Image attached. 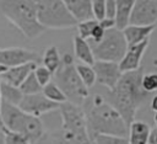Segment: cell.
<instances>
[{"label": "cell", "instance_id": "6da1fadb", "mask_svg": "<svg viewBox=\"0 0 157 144\" xmlns=\"http://www.w3.org/2000/svg\"><path fill=\"white\" fill-rule=\"evenodd\" d=\"M142 75L141 68L135 71L123 73L115 87L109 91L108 102L119 112L128 126L135 121L137 110L150 97V94L141 86Z\"/></svg>", "mask_w": 157, "mask_h": 144}, {"label": "cell", "instance_id": "7a4b0ae2", "mask_svg": "<svg viewBox=\"0 0 157 144\" xmlns=\"http://www.w3.org/2000/svg\"><path fill=\"white\" fill-rule=\"evenodd\" d=\"M61 128L54 133L43 134L39 144H92L87 130L85 111L72 102L59 105Z\"/></svg>", "mask_w": 157, "mask_h": 144}, {"label": "cell", "instance_id": "3957f363", "mask_svg": "<svg viewBox=\"0 0 157 144\" xmlns=\"http://www.w3.org/2000/svg\"><path fill=\"white\" fill-rule=\"evenodd\" d=\"M88 134L94 138L98 134L128 137L129 126L125 123L119 112L101 95L91 98L90 107L85 111Z\"/></svg>", "mask_w": 157, "mask_h": 144}, {"label": "cell", "instance_id": "277c9868", "mask_svg": "<svg viewBox=\"0 0 157 144\" xmlns=\"http://www.w3.org/2000/svg\"><path fill=\"white\" fill-rule=\"evenodd\" d=\"M0 10L27 38H36L45 31L38 21L36 7L31 0H0Z\"/></svg>", "mask_w": 157, "mask_h": 144}, {"label": "cell", "instance_id": "5b68a950", "mask_svg": "<svg viewBox=\"0 0 157 144\" xmlns=\"http://www.w3.org/2000/svg\"><path fill=\"white\" fill-rule=\"evenodd\" d=\"M1 119L6 130H12L23 134L28 138L31 144H36L44 134L43 123L38 117L26 113L18 106L2 101Z\"/></svg>", "mask_w": 157, "mask_h": 144}, {"label": "cell", "instance_id": "8992f818", "mask_svg": "<svg viewBox=\"0 0 157 144\" xmlns=\"http://www.w3.org/2000/svg\"><path fill=\"white\" fill-rule=\"evenodd\" d=\"M55 84L65 94L69 102L81 105L88 97V87L81 81L70 54H64L60 68L54 74Z\"/></svg>", "mask_w": 157, "mask_h": 144}, {"label": "cell", "instance_id": "52a82bcc", "mask_svg": "<svg viewBox=\"0 0 157 144\" xmlns=\"http://www.w3.org/2000/svg\"><path fill=\"white\" fill-rule=\"evenodd\" d=\"M36 7L39 23L47 30H63L77 25L61 0H31Z\"/></svg>", "mask_w": 157, "mask_h": 144}, {"label": "cell", "instance_id": "ba28073f", "mask_svg": "<svg viewBox=\"0 0 157 144\" xmlns=\"http://www.w3.org/2000/svg\"><path fill=\"white\" fill-rule=\"evenodd\" d=\"M90 43V42H88ZM96 60L119 63L128 48V43L123 31L115 28L105 31L103 38L98 43H90Z\"/></svg>", "mask_w": 157, "mask_h": 144}, {"label": "cell", "instance_id": "9c48e42d", "mask_svg": "<svg viewBox=\"0 0 157 144\" xmlns=\"http://www.w3.org/2000/svg\"><path fill=\"white\" fill-rule=\"evenodd\" d=\"M129 25L157 26V0H136Z\"/></svg>", "mask_w": 157, "mask_h": 144}, {"label": "cell", "instance_id": "30bf717a", "mask_svg": "<svg viewBox=\"0 0 157 144\" xmlns=\"http://www.w3.org/2000/svg\"><path fill=\"white\" fill-rule=\"evenodd\" d=\"M92 68L96 73V81L99 85L107 87L109 91L115 87L120 76L123 75L119 68V63L96 60Z\"/></svg>", "mask_w": 157, "mask_h": 144}, {"label": "cell", "instance_id": "8fae6325", "mask_svg": "<svg viewBox=\"0 0 157 144\" xmlns=\"http://www.w3.org/2000/svg\"><path fill=\"white\" fill-rule=\"evenodd\" d=\"M18 107L22 111H25L26 113L39 118V116H42L44 113L58 110L59 105L55 102H52L42 92H39V94H34V95H23Z\"/></svg>", "mask_w": 157, "mask_h": 144}, {"label": "cell", "instance_id": "7c38bea8", "mask_svg": "<svg viewBox=\"0 0 157 144\" xmlns=\"http://www.w3.org/2000/svg\"><path fill=\"white\" fill-rule=\"evenodd\" d=\"M37 59H38L37 53L25 48L12 47V48L0 49V64L6 66L7 69L26 64V63H31V62L36 63Z\"/></svg>", "mask_w": 157, "mask_h": 144}, {"label": "cell", "instance_id": "4fadbf2b", "mask_svg": "<svg viewBox=\"0 0 157 144\" xmlns=\"http://www.w3.org/2000/svg\"><path fill=\"white\" fill-rule=\"evenodd\" d=\"M148 42H150V39H146L141 43H137L134 46H128L123 59L119 62V68H120L121 73L135 71L141 68V60H142V57L148 47Z\"/></svg>", "mask_w": 157, "mask_h": 144}, {"label": "cell", "instance_id": "5bb4252c", "mask_svg": "<svg viewBox=\"0 0 157 144\" xmlns=\"http://www.w3.org/2000/svg\"><path fill=\"white\" fill-rule=\"evenodd\" d=\"M36 66H37V64L33 63V62H31V63H26V64H22V65L9 68L0 76V80L7 82L10 85H13V86H17L18 87L25 81V79L31 73H33V70H34Z\"/></svg>", "mask_w": 157, "mask_h": 144}, {"label": "cell", "instance_id": "9a60e30c", "mask_svg": "<svg viewBox=\"0 0 157 144\" xmlns=\"http://www.w3.org/2000/svg\"><path fill=\"white\" fill-rule=\"evenodd\" d=\"M61 1L77 23L81 21L93 18L91 0H61Z\"/></svg>", "mask_w": 157, "mask_h": 144}, {"label": "cell", "instance_id": "2e32d148", "mask_svg": "<svg viewBox=\"0 0 157 144\" xmlns=\"http://www.w3.org/2000/svg\"><path fill=\"white\" fill-rule=\"evenodd\" d=\"M157 26H137V25H128L123 30V34L128 46H134L141 43L146 39H150L151 33L155 31Z\"/></svg>", "mask_w": 157, "mask_h": 144}, {"label": "cell", "instance_id": "e0dca14e", "mask_svg": "<svg viewBox=\"0 0 157 144\" xmlns=\"http://www.w3.org/2000/svg\"><path fill=\"white\" fill-rule=\"evenodd\" d=\"M151 128L146 122L134 121L129 126V144H148Z\"/></svg>", "mask_w": 157, "mask_h": 144}, {"label": "cell", "instance_id": "ac0fdd59", "mask_svg": "<svg viewBox=\"0 0 157 144\" xmlns=\"http://www.w3.org/2000/svg\"><path fill=\"white\" fill-rule=\"evenodd\" d=\"M74 52H75V57L82 63V64H87V65H93L96 59L93 57L92 53V48L91 44L88 43V41L75 36L74 37Z\"/></svg>", "mask_w": 157, "mask_h": 144}, {"label": "cell", "instance_id": "d6986e66", "mask_svg": "<svg viewBox=\"0 0 157 144\" xmlns=\"http://www.w3.org/2000/svg\"><path fill=\"white\" fill-rule=\"evenodd\" d=\"M135 2L136 0H115V5H117L115 23L118 30L123 31L129 25V18Z\"/></svg>", "mask_w": 157, "mask_h": 144}, {"label": "cell", "instance_id": "ffe728a7", "mask_svg": "<svg viewBox=\"0 0 157 144\" xmlns=\"http://www.w3.org/2000/svg\"><path fill=\"white\" fill-rule=\"evenodd\" d=\"M0 92H1L2 101H6V102L15 105V106H18L22 97H23V94L21 92L20 87L10 85V84L1 81V80H0Z\"/></svg>", "mask_w": 157, "mask_h": 144}, {"label": "cell", "instance_id": "44dd1931", "mask_svg": "<svg viewBox=\"0 0 157 144\" xmlns=\"http://www.w3.org/2000/svg\"><path fill=\"white\" fill-rule=\"evenodd\" d=\"M43 65L53 73V75L55 74V71L60 68L61 65V58L59 54V49L56 48V46H50L45 49L44 54H43Z\"/></svg>", "mask_w": 157, "mask_h": 144}, {"label": "cell", "instance_id": "7402d4cb", "mask_svg": "<svg viewBox=\"0 0 157 144\" xmlns=\"http://www.w3.org/2000/svg\"><path fill=\"white\" fill-rule=\"evenodd\" d=\"M42 94H43L48 100H50L52 102H55V103H58V105L64 103V102L67 101L65 94L61 91V89H60L54 81H50L49 84H47L45 86H43Z\"/></svg>", "mask_w": 157, "mask_h": 144}, {"label": "cell", "instance_id": "603a6c76", "mask_svg": "<svg viewBox=\"0 0 157 144\" xmlns=\"http://www.w3.org/2000/svg\"><path fill=\"white\" fill-rule=\"evenodd\" d=\"M76 66V71L81 79V81L85 84L86 87H92L96 84V73L92 68V65H87V64H77Z\"/></svg>", "mask_w": 157, "mask_h": 144}, {"label": "cell", "instance_id": "cb8c5ba5", "mask_svg": "<svg viewBox=\"0 0 157 144\" xmlns=\"http://www.w3.org/2000/svg\"><path fill=\"white\" fill-rule=\"evenodd\" d=\"M18 87H20V90H21V92H22L23 95H34V94H39V92H42V89H43V87L39 85V82L37 81V79H36V76H34L33 73H31Z\"/></svg>", "mask_w": 157, "mask_h": 144}, {"label": "cell", "instance_id": "d4e9b609", "mask_svg": "<svg viewBox=\"0 0 157 144\" xmlns=\"http://www.w3.org/2000/svg\"><path fill=\"white\" fill-rule=\"evenodd\" d=\"M93 144H129L128 137H118V135H105L98 134L92 138Z\"/></svg>", "mask_w": 157, "mask_h": 144}, {"label": "cell", "instance_id": "484cf974", "mask_svg": "<svg viewBox=\"0 0 157 144\" xmlns=\"http://www.w3.org/2000/svg\"><path fill=\"white\" fill-rule=\"evenodd\" d=\"M98 21L92 18V20H86V21H81L78 22L76 26H77V31H78V37L88 41L91 38V34H92V31L93 28L97 26Z\"/></svg>", "mask_w": 157, "mask_h": 144}, {"label": "cell", "instance_id": "4316f807", "mask_svg": "<svg viewBox=\"0 0 157 144\" xmlns=\"http://www.w3.org/2000/svg\"><path fill=\"white\" fill-rule=\"evenodd\" d=\"M141 86L147 94L157 91V73H147L141 78Z\"/></svg>", "mask_w": 157, "mask_h": 144}, {"label": "cell", "instance_id": "83f0119b", "mask_svg": "<svg viewBox=\"0 0 157 144\" xmlns=\"http://www.w3.org/2000/svg\"><path fill=\"white\" fill-rule=\"evenodd\" d=\"M33 74L37 79V81L39 82V85L43 87L45 86L47 84H49L52 81V76H53V73L49 71L44 65H37L33 70Z\"/></svg>", "mask_w": 157, "mask_h": 144}, {"label": "cell", "instance_id": "f1b7e54d", "mask_svg": "<svg viewBox=\"0 0 157 144\" xmlns=\"http://www.w3.org/2000/svg\"><path fill=\"white\" fill-rule=\"evenodd\" d=\"M4 143L5 144H31L27 137L12 130L4 132Z\"/></svg>", "mask_w": 157, "mask_h": 144}, {"label": "cell", "instance_id": "f546056e", "mask_svg": "<svg viewBox=\"0 0 157 144\" xmlns=\"http://www.w3.org/2000/svg\"><path fill=\"white\" fill-rule=\"evenodd\" d=\"M105 1L107 0H91L93 18L101 21L105 17Z\"/></svg>", "mask_w": 157, "mask_h": 144}, {"label": "cell", "instance_id": "4dcf8cb0", "mask_svg": "<svg viewBox=\"0 0 157 144\" xmlns=\"http://www.w3.org/2000/svg\"><path fill=\"white\" fill-rule=\"evenodd\" d=\"M104 33H105V31L97 23V26L92 31V34H91V38L88 39V42L90 43H98V42H101L103 36H104Z\"/></svg>", "mask_w": 157, "mask_h": 144}, {"label": "cell", "instance_id": "1f68e13d", "mask_svg": "<svg viewBox=\"0 0 157 144\" xmlns=\"http://www.w3.org/2000/svg\"><path fill=\"white\" fill-rule=\"evenodd\" d=\"M117 16V5L115 0H107L105 1V17L108 18H114Z\"/></svg>", "mask_w": 157, "mask_h": 144}, {"label": "cell", "instance_id": "d6a6232c", "mask_svg": "<svg viewBox=\"0 0 157 144\" xmlns=\"http://www.w3.org/2000/svg\"><path fill=\"white\" fill-rule=\"evenodd\" d=\"M98 25H99L104 31H108V30H112V28H115V27H117L115 20H114V18H108V17H104V18H102L101 21H98Z\"/></svg>", "mask_w": 157, "mask_h": 144}, {"label": "cell", "instance_id": "836d02e7", "mask_svg": "<svg viewBox=\"0 0 157 144\" xmlns=\"http://www.w3.org/2000/svg\"><path fill=\"white\" fill-rule=\"evenodd\" d=\"M148 144H157V126L153 129H151V132H150Z\"/></svg>", "mask_w": 157, "mask_h": 144}, {"label": "cell", "instance_id": "e575fe53", "mask_svg": "<svg viewBox=\"0 0 157 144\" xmlns=\"http://www.w3.org/2000/svg\"><path fill=\"white\" fill-rule=\"evenodd\" d=\"M151 110L157 113V95H155L152 98H151Z\"/></svg>", "mask_w": 157, "mask_h": 144}, {"label": "cell", "instance_id": "d590c367", "mask_svg": "<svg viewBox=\"0 0 157 144\" xmlns=\"http://www.w3.org/2000/svg\"><path fill=\"white\" fill-rule=\"evenodd\" d=\"M1 105H2V97H1V92H0V130L4 133L6 130L4 123H2V119H1Z\"/></svg>", "mask_w": 157, "mask_h": 144}, {"label": "cell", "instance_id": "8d00e7d4", "mask_svg": "<svg viewBox=\"0 0 157 144\" xmlns=\"http://www.w3.org/2000/svg\"><path fill=\"white\" fill-rule=\"evenodd\" d=\"M6 70H7V68H6V66H4V65H1V64H0V76H1V75H2V74H4V73H5V71H6Z\"/></svg>", "mask_w": 157, "mask_h": 144}, {"label": "cell", "instance_id": "74e56055", "mask_svg": "<svg viewBox=\"0 0 157 144\" xmlns=\"http://www.w3.org/2000/svg\"><path fill=\"white\" fill-rule=\"evenodd\" d=\"M153 65H156V66H157V58H155V59H153Z\"/></svg>", "mask_w": 157, "mask_h": 144}, {"label": "cell", "instance_id": "f35d334b", "mask_svg": "<svg viewBox=\"0 0 157 144\" xmlns=\"http://www.w3.org/2000/svg\"><path fill=\"white\" fill-rule=\"evenodd\" d=\"M155 123H156V126H157V113L155 114Z\"/></svg>", "mask_w": 157, "mask_h": 144}]
</instances>
